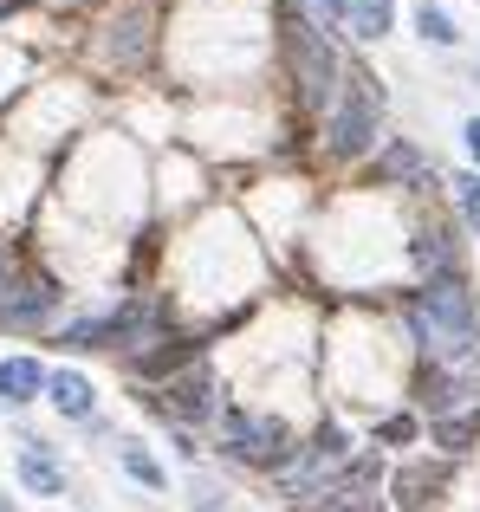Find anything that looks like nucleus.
Here are the masks:
<instances>
[{"label": "nucleus", "mask_w": 480, "mask_h": 512, "mask_svg": "<svg viewBox=\"0 0 480 512\" xmlns=\"http://www.w3.org/2000/svg\"><path fill=\"white\" fill-rule=\"evenodd\" d=\"M455 188H461V214H468V221L480 227V175H461Z\"/></svg>", "instance_id": "11"}, {"label": "nucleus", "mask_w": 480, "mask_h": 512, "mask_svg": "<svg viewBox=\"0 0 480 512\" xmlns=\"http://www.w3.org/2000/svg\"><path fill=\"white\" fill-rule=\"evenodd\" d=\"M383 169H390V175H416L422 163H416V156H409V150H390V156H383Z\"/></svg>", "instance_id": "13"}, {"label": "nucleus", "mask_w": 480, "mask_h": 512, "mask_svg": "<svg viewBox=\"0 0 480 512\" xmlns=\"http://www.w3.org/2000/svg\"><path fill=\"white\" fill-rule=\"evenodd\" d=\"M292 65H299V85H305V98H312V104H325V91H331V72H338V65H331V52L318 46V33H312V26H299V33H292Z\"/></svg>", "instance_id": "4"}, {"label": "nucleus", "mask_w": 480, "mask_h": 512, "mask_svg": "<svg viewBox=\"0 0 480 512\" xmlns=\"http://www.w3.org/2000/svg\"><path fill=\"white\" fill-rule=\"evenodd\" d=\"M0 512H7V500H0Z\"/></svg>", "instance_id": "16"}, {"label": "nucleus", "mask_w": 480, "mask_h": 512, "mask_svg": "<svg viewBox=\"0 0 480 512\" xmlns=\"http://www.w3.org/2000/svg\"><path fill=\"white\" fill-rule=\"evenodd\" d=\"M344 13H351V26L364 39H383V33H390V20H396L390 0H344Z\"/></svg>", "instance_id": "6"}, {"label": "nucleus", "mask_w": 480, "mask_h": 512, "mask_svg": "<svg viewBox=\"0 0 480 512\" xmlns=\"http://www.w3.org/2000/svg\"><path fill=\"white\" fill-rule=\"evenodd\" d=\"M409 325H416V338H422V350L429 357H442V363H468L474 357V299L455 286V279H435L429 292L416 299V312H409Z\"/></svg>", "instance_id": "1"}, {"label": "nucleus", "mask_w": 480, "mask_h": 512, "mask_svg": "<svg viewBox=\"0 0 480 512\" xmlns=\"http://www.w3.org/2000/svg\"><path fill=\"white\" fill-rule=\"evenodd\" d=\"M416 26H422V39H435V46H455V26H448V13H442V7H429V0H422Z\"/></svg>", "instance_id": "10"}, {"label": "nucleus", "mask_w": 480, "mask_h": 512, "mask_svg": "<svg viewBox=\"0 0 480 512\" xmlns=\"http://www.w3.org/2000/svg\"><path fill=\"white\" fill-rule=\"evenodd\" d=\"M468 150H474V163H480V117L468 124Z\"/></svg>", "instance_id": "15"}, {"label": "nucleus", "mask_w": 480, "mask_h": 512, "mask_svg": "<svg viewBox=\"0 0 480 512\" xmlns=\"http://www.w3.org/2000/svg\"><path fill=\"white\" fill-rule=\"evenodd\" d=\"M39 383H46V376H39L33 357H7V363H0V396H7V402H26Z\"/></svg>", "instance_id": "5"}, {"label": "nucleus", "mask_w": 480, "mask_h": 512, "mask_svg": "<svg viewBox=\"0 0 480 512\" xmlns=\"http://www.w3.org/2000/svg\"><path fill=\"white\" fill-rule=\"evenodd\" d=\"M20 480H26L33 493H65V474L46 461V448H26V454H20Z\"/></svg>", "instance_id": "8"}, {"label": "nucleus", "mask_w": 480, "mask_h": 512, "mask_svg": "<svg viewBox=\"0 0 480 512\" xmlns=\"http://www.w3.org/2000/svg\"><path fill=\"white\" fill-rule=\"evenodd\" d=\"M305 13H312V20H338L344 0H305Z\"/></svg>", "instance_id": "14"}, {"label": "nucleus", "mask_w": 480, "mask_h": 512, "mask_svg": "<svg viewBox=\"0 0 480 512\" xmlns=\"http://www.w3.org/2000/svg\"><path fill=\"white\" fill-rule=\"evenodd\" d=\"M124 461H130V474L143 480V487H163V474H156V461L150 454H137V448H124Z\"/></svg>", "instance_id": "12"}, {"label": "nucleus", "mask_w": 480, "mask_h": 512, "mask_svg": "<svg viewBox=\"0 0 480 512\" xmlns=\"http://www.w3.org/2000/svg\"><path fill=\"white\" fill-rule=\"evenodd\" d=\"M52 402H59V415H91V383L78 370H59L52 376Z\"/></svg>", "instance_id": "7"}, {"label": "nucleus", "mask_w": 480, "mask_h": 512, "mask_svg": "<svg viewBox=\"0 0 480 512\" xmlns=\"http://www.w3.org/2000/svg\"><path fill=\"white\" fill-rule=\"evenodd\" d=\"M325 137H331V150H338V156H357L370 137H377V98L364 91V78H351V91H344V104L331 111Z\"/></svg>", "instance_id": "2"}, {"label": "nucleus", "mask_w": 480, "mask_h": 512, "mask_svg": "<svg viewBox=\"0 0 480 512\" xmlns=\"http://www.w3.org/2000/svg\"><path fill=\"white\" fill-rule=\"evenodd\" d=\"M163 402H176V415H208V376L195 370L189 383H176V389H169Z\"/></svg>", "instance_id": "9"}, {"label": "nucleus", "mask_w": 480, "mask_h": 512, "mask_svg": "<svg viewBox=\"0 0 480 512\" xmlns=\"http://www.w3.org/2000/svg\"><path fill=\"white\" fill-rule=\"evenodd\" d=\"M228 448L240 454V461H279V448H286V428H279L273 415L234 409V415H228Z\"/></svg>", "instance_id": "3"}]
</instances>
